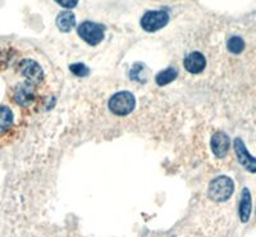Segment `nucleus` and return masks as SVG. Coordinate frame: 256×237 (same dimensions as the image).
<instances>
[{
	"mask_svg": "<svg viewBox=\"0 0 256 237\" xmlns=\"http://www.w3.org/2000/svg\"><path fill=\"white\" fill-rule=\"evenodd\" d=\"M56 27L62 32H70L76 27V17L70 10H63L56 17Z\"/></svg>",
	"mask_w": 256,
	"mask_h": 237,
	"instance_id": "nucleus-12",
	"label": "nucleus"
},
{
	"mask_svg": "<svg viewBox=\"0 0 256 237\" xmlns=\"http://www.w3.org/2000/svg\"><path fill=\"white\" fill-rule=\"evenodd\" d=\"M234 192V182L227 176H219L212 180L208 188V196L212 202L222 204L232 198Z\"/></svg>",
	"mask_w": 256,
	"mask_h": 237,
	"instance_id": "nucleus-2",
	"label": "nucleus"
},
{
	"mask_svg": "<svg viewBox=\"0 0 256 237\" xmlns=\"http://www.w3.org/2000/svg\"><path fill=\"white\" fill-rule=\"evenodd\" d=\"M251 210H252V202H251V194L248 188H244L241 194V200H240L238 214L240 220L242 223H248L251 217Z\"/></svg>",
	"mask_w": 256,
	"mask_h": 237,
	"instance_id": "nucleus-11",
	"label": "nucleus"
},
{
	"mask_svg": "<svg viewBox=\"0 0 256 237\" xmlns=\"http://www.w3.org/2000/svg\"><path fill=\"white\" fill-rule=\"evenodd\" d=\"M210 146H212V154L216 158H224L228 154V152H230V140L226 132L218 131L212 136Z\"/></svg>",
	"mask_w": 256,
	"mask_h": 237,
	"instance_id": "nucleus-10",
	"label": "nucleus"
},
{
	"mask_svg": "<svg viewBox=\"0 0 256 237\" xmlns=\"http://www.w3.org/2000/svg\"><path fill=\"white\" fill-rule=\"evenodd\" d=\"M70 70L76 77H86L90 74V70L84 63H73L70 66Z\"/></svg>",
	"mask_w": 256,
	"mask_h": 237,
	"instance_id": "nucleus-17",
	"label": "nucleus"
},
{
	"mask_svg": "<svg viewBox=\"0 0 256 237\" xmlns=\"http://www.w3.org/2000/svg\"><path fill=\"white\" fill-rule=\"evenodd\" d=\"M233 146H234V152H236L237 159H238L240 164H241L242 167L248 170V172L256 173V158H254L250 152H248V148L244 144V141L241 138H236Z\"/></svg>",
	"mask_w": 256,
	"mask_h": 237,
	"instance_id": "nucleus-8",
	"label": "nucleus"
},
{
	"mask_svg": "<svg viewBox=\"0 0 256 237\" xmlns=\"http://www.w3.org/2000/svg\"><path fill=\"white\" fill-rule=\"evenodd\" d=\"M109 110L114 116L126 117L131 114L136 108V98L130 91H120L116 92L108 102Z\"/></svg>",
	"mask_w": 256,
	"mask_h": 237,
	"instance_id": "nucleus-4",
	"label": "nucleus"
},
{
	"mask_svg": "<svg viewBox=\"0 0 256 237\" xmlns=\"http://www.w3.org/2000/svg\"><path fill=\"white\" fill-rule=\"evenodd\" d=\"M38 86L34 85V84H30L27 81L20 82V84L16 85L10 90L9 96H10V100L17 106H20L22 109H28L38 102Z\"/></svg>",
	"mask_w": 256,
	"mask_h": 237,
	"instance_id": "nucleus-1",
	"label": "nucleus"
},
{
	"mask_svg": "<svg viewBox=\"0 0 256 237\" xmlns=\"http://www.w3.org/2000/svg\"><path fill=\"white\" fill-rule=\"evenodd\" d=\"M16 59V52L13 49L0 50V70H6Z\"/></svg>",
	"mask_w": 256,
	"mask_h": 237,
	"instance_id": "nucleus-14",
	"label": "nucleus"
},
{
	"mask_svg": "<svg viewBox=\"0 0 256 237\" xmlns=\"http://www.w3.org/2000/svg\"><path fill=\"white\" fill-rule=\"evenodd\" d=\"M58 6L64 8L66 10H70V9L76 8L80 0H54Z\"/></svg>",
	"mask_w": 256,
	"mask_h": 237,
	"instance_id": "nucleus-18",
	"label": "nucleus"
},
{
	"mask_svg": "<svg viewBox=\"0 0 256 237\" xmlns=\"http://www.w3.org/2000/svg\"><path fill=\"white\" fill-rule=\"evenodd\" d=\"M146 67L142 64V63H136V64L132 67L131 72H130V77H131V80H134V81H137V82H144L146 81Z\"/></svg>",
	"mask_w": 256,
	"mask_h": 237,
	"instance_id": "nucleus-16",
	"label": "nucleus"
},
{
	"mask_svg": "<svg viewBox=\"0 0 256 237\" xmlns=\"http://www.w3.org/2000/svg\"><path fill=\"white\" fill-rule=\"evenodd\" d=\"M184 70L191 74H200L206 67V58L200 52H191L184 59Z\"/></svg>",
	"mask_w": 256,
	"mask_h": 237,
	"instance_id": "nucleus-9",
	"label": "nucleus"
},
{
	"mask_svg": "<svg viewBox=\"0 0 256 237\" xmlns=\"http://www.w3.org/2000/svg\"><path fill=\"white\" fill-rule=\"evenodd\" d=\"M17 135V122L13 109L9 106H0V146L8 145Z\"/></svg>",
	"mask_w": 256,
	"mask_h": 237,
	"instance_id": "nucleus-3",
	"label": "nucleus"
},
{
	"mask_svg": "<svg viewBox=\"0 0 256 237\" xmlns=\"http://www.w3.org/2000/svg\"><path fill=\"white\" fill-rule=\"evenodd\" d=\"M77 34L86 44H88L90 46H96L104 40L105 27L96 22L84 20L77 27Z\"/></svg>",
	"mask_w": 256,
	"mask_h": 237,
	"instance_id": "nucleus-6",
	"label": "nucleus"
},
{
	"mask_svg": "<svg viewBox=\"0 0 256 237\" xmlns=\"http://www.w3.org/2000/svg\"><path fill=\"white\" fill-rule=\"evenodd\" d=\"M169 24V14L166 10H148L141 17L140 26L146 32H156Z\"/></svg>",
	"mask_w": 256,
	"mask_h": 237,
	"instance_id": "nucleus-7",
	"label": "nucleus"
},
{
	"mask_svg": "<svg viewBox=\"0 0 256 237\" xmlns=\"http://www.w3.org/2000/svg\"><path fill=\"white\" fill-rule=\"evenodd\" d=\"M227 49L232 54H240L244 49V41L240 36H233L227 41Z\"/></svg>",
	"mask_w": 256,
	"mask_h": 237,
	"instance_id": "nucleus-15",
	"label": "nucleus"
},
{
	"mask_svg": "<svg viewBox=\"0 0 256 237\" xmlns=\"http://www.w3.org/2000/svg\"><path fill=\"white\" fill-rule=\"evenodd\" d=\"M17 70L20 76L24 77V81L40 86L45 80L44 70L41 68L38 62L31 58L20 59L17 63Z\"/></svg>",
	"mask_w": 256,
	"mask_h": 237,
	"instance_id": "nucleus-5",
	"label": "nucleus"
},
{
	"mask_svg": "<svg viewBox=\"0 0 256 237\" xmlns=\"http://www.w3.org/2000/svg\"><path fill=\"white\" fill-rule=\"evenodd\" d=\"M177 77H178V70L173 67H169L156 74V77H155V82H156L158 86H166L169 85L170 82L174 81Z\"/></svg>",
	"mask_w": 256,
	"mask_h": 237,
	"instance_id": "nucleus-13",
	"label": "nucleus"
}]
</instances>
